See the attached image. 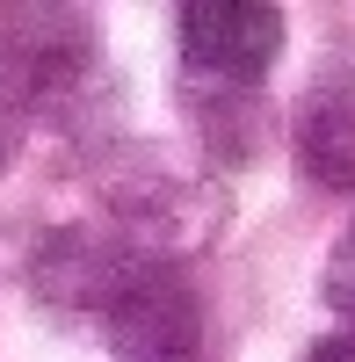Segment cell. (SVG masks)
<instances>
[{"label": "cell", "instance_id": "obj_6", "mask_svg": "<svg viewBox=\"0 0 355 362\" xmlns=\"http://www.w3.org/2000/svg\"><path fill=\"white\" fill-rule=\"evenodd\" d=\"M0 167H8V116H0Z\"/></svg>", "mask_w": 355, "mask_h": 362}, {"label": "cell", "instance_id": "obj_5", "mask_svg": "<svg viewBox=\"0 0 355 362\" xmlns=\"http://www.w3.org/2000/svg\"><path fill=\"white\" fill-rule=\"evenodd\" d=\"M305 362H355V334H327V341H312Z\"/></svg>", "mask_w": 355, "mask_h": 362}, {"label": "cell", "instance_id": "obj_4", "mask_svg": "<svg viewBox=\"0 0 355 362\" xmlns=\"http://www.w3.org/2000/svg\"><path fill=\"white\" fill-rule=\"evenodd\" d=\"M327 305L348 319V334H355V218H348V232L334 239V261H327Z\"/></svg>", "mask_w": 355, "mask_h": 362}, {"label": "cell", "instance_id": "obj_1", "mask_svg": "<svg viewBox=\"0 0 355 362\" xmlns=\"http://www.w3.org/2000/svg\"><path fill=\"white\" fill-rule=\"evenodd\" d=\"M102 334L116 362H203V297L174 261L131 254L102 305Z\"/></svg>", "mask_w": 355, "mask_h": 362}, {"label": "cell", "instance_id": "obj_3", "mask_svg": "<svg viewBox=\"0 0 355 362\" xmlns=\"http://www.w3.org/2000/svg\"><path fill=\"white\" fill-rule=\"evenodd\" d=\"M298 167L334 196H355V73H327L298 102Z\"/></svg>", "mask_w": 355, "mask_h": 362}, {"label": "cell", "instance_id": "obj_2", "mask_svg": "<svg viewBox=\"0 0 355 362\" xmlns=\"http://www.w3.org/2000/svg\"><path fill=\"white\" fill-rule=\"evenodd\" d=\"M174 22H182V66L218 87H254L283 51V8L269 0H189Z\"/></svg>", "mask_w": 355, "mask_h": 362}]
</instances>
